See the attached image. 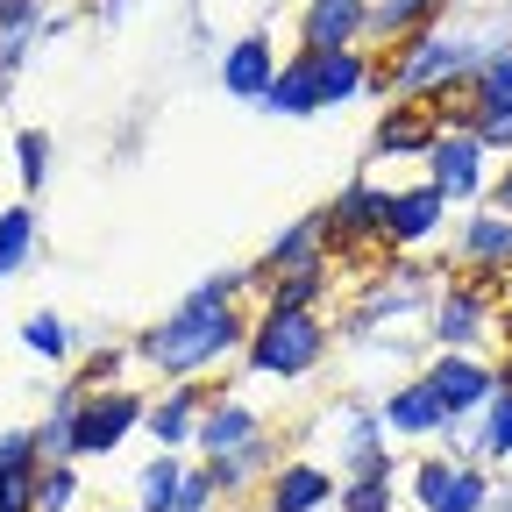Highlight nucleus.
<instances>
[{
    "instance_id": "obj_12",
    "label": "nucleus",
    "mask_w": 512,
    "mask_h": 512,
    "mask_svg": "<svg viewBox=\"0 0 512 512\" xmlns=\"http://www.w3.org/2000/svg\"><path fill=\"white\" fill-rule=\"evenodd\" d=\"M420 377H427V392L441 399L448 420H477V413L491 406V392H498L491 356H463V349H434Z\"/></svg>"
},
{
    "instance_id": "obj_8",
    "label": "nucleus",
    "mask_w": 512,
    "mask_h": 512,
    "mask_svg": "<svg viewBox=\"0 0 512 512\" xmlns=\"http://www.w3.org/2000/svg\"><path fill=\"white\" fill-rule=\"evenodd\" d=\"M491 150L477 143V128H441L420 157V178L441 192L448 207H484V185H491Z\"/></svg>"
},
{
    "instance_id": "obj_27",
    "label": "nucleus",
    "mask_w": 512,
    "mask_h": 512,
    "mask_svg": "<svg viewBox=\"0 0 512 512\" xmlns=\"http://www.w3.org/2000/svg\"><path fill=\"white\" fill-rule=\"evenodd\" d=\"M491 498H498V477H491L484 463H456L427 512H491Z\"/></svg>"
},
{
    "instance_id": "obj_40",
    "label": "nucleus",
    "mask_w": 512,
    "mask_h": 512,
    "mask_svg": "<svg viewBox=\"0 0 512 512\" xmlns=\"http://www.w3.org/2000/svg\"><path fill=\"white\" fill-rule=\"evenodd\" d=\"M491 370H498V392H512V349H498V356H491Z\"/></svg>"
},
{
    "instance_id": "obj_37",
    "label": "nucleus",
    "mask_w": 512,
    "mask_h": 512,
    "mask_svg": "<svg viewBox=\"0 0 512 512\" xmlns=\"http://www.w3.org/2000/svg\"><path fill=\"white\" fill-rule=\"evenodd\" d=\"M50 15H43V0H0V36L8 29H43Z\"/></svg>"
},
{
    "instance_id": "obj_23",
    "label": "nucleus",
    "mask_w": 512,
    "mask_h": 512,
    "mask_svg": "<svg viewBox=\"0 0 512 512\" xmlns=\"http://www.w3.org/2000/svg\"><path fill=\"white\" fill-rule=\"evenodd\" d=\"M313 256H328V242H320V207L299 214V221H285V228L264 242V256L242 264V271H249V285H264V278H278V271H292V264H313Z\"/></svg>"
},
{
    "instance_id": "obj_28",
    "label": "nucleus",
    "mask_w": 512,
    "mask_h": 512,
    "mask_svg": "<svg viewBox=\"0 0 512 512\" xmlns=\"http://www.w3.org/2000/svg\"><path fill=\"white\" fill-rule=\"evenodd\" d=\"M178 484H185V456L157 448V456L136 470V512H171L178 505Z\"/></svg>"
},
{
    "instance_id": "obj_17",
    "label": "nucleus",
    "mask_w": 512,
    "mask_h": 512,
    "mask_svg": "<svg viewBox=\"0 0 512 512\" xmlns=\"http://www.w3.org/2000/svg\"><path fill=\"white\" fill-rule=\"evenodd\" d=\"M278 43H271V29H249V36H235L228 50H221V93L228 100H256L264 107V93L278 86Z\"/></svg>"
},
{
    "instance_id": "obj_4",
    "label": "nucleus",
    "mask_w": 512,
    "mask_h": 512,
    "mask_svg": "<svg viewBox=\"0 0 512 512\" xmlns=\"http://www.w3.org/2000/svg\"><path fill=\"white\" fill-rule=\"evenodd\" d=\"M448 264H420V256H384L370 264V285L349 299V313L335 320V342H377L392 320H427L434 292H441Z\"/></svg>"
},
{
    "instance_id": "obj_41",
    "label": "nucleus",
    "mask_w": 512,
    "mask_h": 512,
    "mask_svg": "<svg viewBox=\"0 0 512 512\" xmlns=\"http://www.w3.org/2000/svg\"><path fill=\"white\" fill-rule=\"evenodd\" d=\"M114 512H136V505H114Z\"/></svg>"
},
{
    "instance_id": "obj_31",
    "label": "nucleus",
    "mask_w": 512,
    "mask_h": 512,
    "mask_svg": "<svg viewBox=\"0 0 512 512\" xmlns=\"http://www.w3.org/2000/svg\"><path fill=\"white\" fill-rule=\"evenodd\" d=\"M128 370H136V356H128V342H100V349H86V363L72 370L86 392H114V384H128Z\"/></svg>"
},
{
    "instance_id": "obj_22",
    "label": "nucleus",
    "mask_w": 512,
    "mask_h": 512,
    "mask_svg": "<svg viewBox=\"0 0 512 512\" xmlns=\"http://www.w3.org/2000/svg\"><path fill=\"white\" fill-rule=\"evenodd\" d=\"M335 271H342L335 256H313V264H292V271L264 278V285H256V299H264V306H299V313H328Z\"/></svg>"
},
{
    "instance_id": "obj_30",
    "label": "nucleus",
    "mask_w": 512,
    "mask_h": 512,
    "mask_svg": "<svg viewBox=\"0 0 512 512\" xmlns=\"http://www.w3.org/2000/svg\"><path fill=\"white\" fill-rule=\"evenodd\" d=\"M50 128H22L15 136V178H22V200H43V185H50Z\"/></svg>"
},
{
    "instance_id": "obj_2",
    "label": "nucleus",
    "mask_w": 512,
    "mask_h": 512,
    "mask_svg": "<svg viewBox=\"0 0 512 512\" xmlns=\"http://www.w3.org/2000/svg\"><path fill=\"white\" fill-rule=\"evenodd\" d=\"M484 43H491V36H477V29H448V22H434V29H420V36L392 43V50H377V93H384V100L434 107V100H448V93L470 86Z\"/></svg>"
},
{
    "instance_id": "obj_39",
    "label": "nucleus",
    "mask_w": 512,
    "mask_h": 512,
    "mask_svg": "<svg viewBox=\"0 0 512 512\" xmlns=\"http://www.w3.org/2000/svg\"><path fill=\"white\" fill-rule=\"evenodd\" d=\"M121 8H128V0H86V15H93V22H114Z\"/></svg>"
},
{
    "instance_id": "obj_35",
    "label": "nucleus",
    "mask_w": 512,
    "mask_h": 512,
    "mask_svg": "<svg viewBox=\"0 0 512 512\" xmlns=\"http://www.w3.org/2000/svg\"><path fill=\"white\" fill-rule=\"evenodd\" d=\"M448 470H456V463H448L441 448H427V456L406 470V498H413V512H427V505H434V491L448 484Z\"/></svg>"
},
{
    "instance_id": "obj_7",
    "label": "nucleus",
    "mask_w": 512,
    "mask_h": 512,
    "mask_svg": "<svg viewBox=\"0 0 512 512\" xmlns=\"http://www.w3.org/2000/svg\"><path fill=\"white\" fill-rule=\"evenodd\" d=\"M384 192L370 171H356L335 200H320V242H328L335 264H356L363 249H384Z\"/></svg>"
},
{
    "instance_id": "obj_19",
    "label": "nucleus",
    "mask_w": 512,
    "mask_h": 512,
    "mask_svg": "<svg viewBox=\"0 0 512 512\" xmlns=\"http://www.w3.org/2000/svg\"><path fill=\"white\" fill-rule=\"evenodd\" d=\"M370 0H306L299 8V50H363Z\"/></svg>"
},
{
    "instance_id": "obj_29",
    "label": "nucleus",
    "mask_w": 512,
    "mask_h": 512,
    "mask_svg": "<svg viewBox=\"0 0 512 512\" xmlns=\"http://www.w3.org/2000/svg\"><path fill=\"white\" fill-rule=\"evenodd\" d=\"M22 349L36 356V363H72V328H64V313H50V306H36V313H22Z\"/></svg>"
},
{
    "instance_id": "obj_13",
    "label": "nucleus",
    "mask_w": 512,
    "mask_h": 512,
    "mask_svg": "<svg viewBox=\"0 0 512 512\" xmlns=\"http://www.w3.org/2000/svg\"><path fill=\"white\" fill-rule=\"evenodd\" d=\"M448 228V200L413 178V185H392L384 192V256H406V249H427L434 235Z\"/></svg>"
},
{
    "instance_id": "obj_18",
    "label": "nucleus",
    "mask_w": 512,
    "mask_h": 512,
    "mask_svg": "<svg viewBox=\"0 0 512 512\" xmlns=\"http://www.w3.org/2000/svg\"><path fill=\"white\" fill-rule=\"evenodd\" d=\"M342 491V477L328 463H313V456H285L264 484V512H328Z\"/></svg>"
},
{
    "instance_id": "obj_5",
    "label": "nucleus",
    "mask_w": 512,
    "mask_h": 512,
    "mask_svg": "<svg viewBox=\"0 0 512 512\" xmlns=\"http://www.w3.org/2000/svg\"><path fill=\"white\" fill-rule=\"evenodd\" d=\"M335 349V320L328 313H299V306H256L249 313V342H242V370L271 377V384H299L328 363Z\"/></svg>"
},
{
    "instance_id": "obj_10",
    "label": "nucleus",
    "mask_w": 512,
    "mask_h": 512,
    "mask_svg": "<svg viewBox=\"0 0 512 512\" xmlns=\"http://www.w3.org/2000/svg\"><path fill=\"white\" fill-rule=\"evenodd\" d=\"M470 128L491 157H512V36H491L470 72Z\"/></svg>"
},
{
    "instance_id": "obj_34",
    "label": "nucleus",
    "mask_w": 512,
    "mask_h": 512,
    "mask_svg": "<svg viewBox=\"0 0 512 512\" xmlns=\"http://www.w3.org/2000/svg\"><path fill=\"white\" fill-rule=\"evenodd\" d=\"M477 427H484V463H512V392H491Z\"/></svg>"
},
{
    "instance_id": "obj_33",
    "label": "nucleus",
    "mask_w": 512,
    "mask_h": 512,
    "mask_svg": "<svg viewBox=\"0 0 512 512\" xmlns=\"http://www.w3.org/2000/svg\"><path fill=\"white\" fill-rule=\"evenodd\" d=\"M335 512H399V484L392 477H342Z\"/></svg>"
},
{
    "instance_id": "obj_26",
    "label": "nucleus",
    "mask_w": 512,
    "mask_h": 512,
    "mask_svg": "<svg viewBox=\"0 0 512 512\" xmlns=\"http://www.w3.org/2000/svg\"><path fill=\"white\" fill-rule=\"evenodd\" d=\"M36 242H43V214H36V200L0 207V278L29 271V264H36Z\"/></svg>"
},
{
    "instance_id": "obj_9",
    "label": "nucleus",
    "mask_w": 512,
    "mask_h": 512,
    "mask_svg": "<svg viewBox=\"0 0 512 512\" xmlns=\"http://www.w3.org/2000/svg\"><path fill=\"white\" fill-rule=\"evenodd\" d=\"M448 271L477 278V285H505L512 278V214L498 207H463L448 228Z\"/></svg>"
},
{
    "instance_id": "obj_6",
    "label": "nucleus",
    "mask_w": 512,
    "mask_h": 512,
    "mask_svg": "<svg viewBox=\"0 0 512 512\" xmlns=\"http://www.w3.org/2000/svg\"><path fill=\"white\" fill-rule=\"evenodd\" d=\"M498 335V285H477V278H456L448 271L434 306H427V349H463V356H484V342Z\"/></svg>"
},
{
    "instance_id": "obj_20",
    "label": "nucleus",
    "mask_w": 512,
    "mask_h": 512,
    "mask_svg": "<svg viewBox=\"0 0 512 512\" xmlns=\"http://www.w3.org/2000/svg\"><path fill=\"white\" fill-rule=\"evenodd\" d=\"M441 136L434 114L413 100H384L377 128H370V164H392V157H427V143Z\"/></svg>"
},
{
    "instance_id": "obj_15",
    "label": "nucleus",
    "mask_w": 512,
    "mask_h": 512,
    "mask_svg": "<svg viewBox=\"0 0 512 512\" xmlns=\"http://www.w3.org/2000/svg\"><path fill=\"white\" fill-rule=\"evenodd\" d=\"M377 420H384V434H392V441H420V448H434V441L448 434V413H441V399L427 392V377H399L392 392L377 399Z\"/></svg>"
},
{
    "instance_id": "obj_25",
    "label": "nucleus",
    "mask_w": 512,
    "mask_h": 512,
    "mask_svg": "<svg viewBox=\"0 0 512 512\" xmlns=\"http://www.w3.org/2000/svg\"><path fill=\"white\" fill-rule=\"evenodd\" d=\"M278 463H285V456H278V441H271V434H256L249 448H235V456H221V463H207V470H214L221 498H256V491L271 484Z\"/></svg>"
},
{
    "instance_id": "obj_16",
    "label": "nucleus",
    "mask_w": 512,
    "mask_h": 512,
    "mask_svg": "<svg viewBox=\"0 0 512 512\" xmlns=\"http://www.w3.org/2000/svg\"><path fill=\"white\" fill-rule=\"evenodd\" d=\"M256 434H271V420L249 399H235V392H214L200 427H192V448H200V463H221V456H235V448H249Z\"/></svg>"
},
{
    "instance_id": "obj_32",
    "label": "nucleus",
    "mask_w": 512,
    "mask_h": 512,
    "mask_svg": "<svg viewBox=\"0 0 512 512\" xmlns=\"http://www.w3.org/2000/svg\"><path fill=\"white\" fill-rule=\"evenodd\" d=\"M79 498H86L79 463H43V477H36V512H72Z\"/></svg>"
},
{
    "instance_id": "obj_24",
    "label": "nucleus",
    "mask_w": 512,
    "mask_h": 512,
    "mask_svg": "<svg viewBox=\"0 0 512 512\" xmlns=\"http://www.w3.org/2000/svg\"><path fill=\"white\" fill-rule=\"evenodd\" d=\"M441 8H448V0H370V29H363V50L377 57V50H392V43H406V36L434 29V22H441Z\"/></svg>"
},
{
    "instance_id": "obj_11",
    "label": "nucleus",
    "mask_w": 512,
    "mask_h": 512,
    "mask_svg": "<svg viewBox=\"0 0 512 512\" xmlns=\"http://www.w3.org/2000/svg\"><path fill=\"white\" fill-rule=\"evenodd\" d=\"M143 392L136 384H114V392H86L79 413H72V463H93V456H114V448L143 427Z\"/></svg>"
},
{
    "instance_id": "obj_36",
    "label": "nucleus",
    "mask_w": 512,
    "mask_h": 512,
    "mask_svg": "<svg viewBox=\"0 0 512 512\" xmlns=\"http://www.w3.org/2000/svg\"><path fill=\"white\" fill-rule=\"evenodd\" d=\"M171 512H221V484L207 463H185V484H178V505Z\"/></svg>"
},
{
    "instance_id": "obj_3",
    "label": "nucleus",
    "mask_w": 512,
    "mask_h": 512,
    "mask_svg": "<svg viewBox=\"0 0 512 512\" xmlns=\"http://www.w3.org/2000/svg\"><path fill=\"white\" fill-rule=\"evenodd\" d=\"M377 93V57L370 50H292L278 64V86L264 93V114L278 121H306V114H328Z\"/></svg>"
},
{
    "instance_id": "obj_14",
    "label": "nucleus",
    "mask_w": 512,
    "mask_h": 512,
    "mask_svg": "<svg viewBox=\"0 0 512 512\" xmlns=\"http://www.w3.org/2000/svg\"><path fill=\"white\" fill-rule=\"evenodd\" d=\"M221 392L214 377H185V384H157L150 392V406H143V434L157 441V448H178L192 441V427H200V413H207V399Z\"/></svg>"
},
{
    "instance_id": "obj_21",
    "label": "nucleus",
    "mask_w": 512,
    "mask_h": 512,
    "mask_svg": "<svg viewBox=\"0 0 512 512\" xmlns=\"http://www.w3.org/2000/svg\"><path fill=\"white\" fill-rule=\"evenodd\" d=\"M36 477H43L36 427H0V512H36Z\"/></svg>"
},
{
    "instance_id": "obj_38",
    "label": "nucleus",
    "mask_w": 512,
    "mask_h": 512,
    "mask_svg": "<svg viewBox=\"0 0 512 512\" xmlns=\"http://www.w3.org/2000/svg\"><path fill=\"white\" fill-rule=\"evenodd\" d=\"M484 207L512 214V157H498V164H491V185H484Z\"/></svg>"
},
{
    "instance_id": "obj_1",
    "label": "nucleus",
    "mask_w": 512,
    "mask_h": 512,
    "mask_svg": "<svg viewBox=\"0 0 512 512\" xmlns=\"http://www.w3.org/2000/svg\"><path fill=\"white\" fill-rule=\"evenodd\" d=\"M242 292H249V271H214V278H200L171 313H157L150 328L128 335L136 370H143L150 384H185V377H207V370H221L228 356H242V342H249Z\"/></svg>"
}]
</instances>
